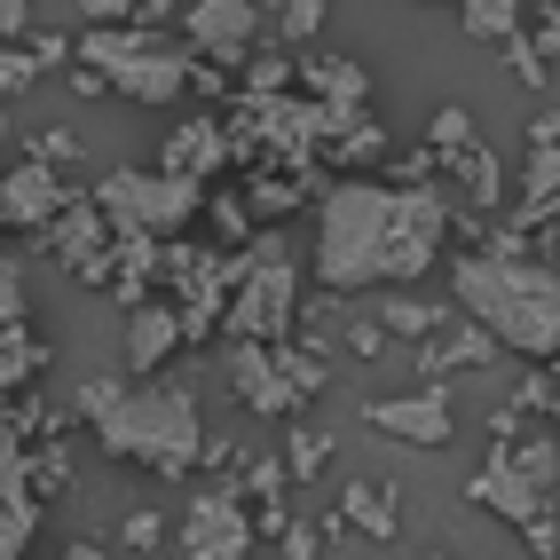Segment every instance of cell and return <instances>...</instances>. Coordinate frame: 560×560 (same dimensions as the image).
<instances>
[{
    "label": "cell",
    "mask_w": 560,
    "mask_h": 560,
    "mask_svg": "<svg viewBox=\"0 0 560 560\" xmlns=\"http://www.w3.org/2000/svg\"><path fill=\"white\" fill-rule=\"evenodd\" d=\"M48 63H63V40H16V48H0V95H24Z\"/></svg>",
    "instance_id": "cell-21"
},
{
    "label": "cell",
    "mask_w": 560,
    "mask_h": 560,
    "mask_svg": "<svg viewBox=\"0 0 560 560\" xmlns=\"http://www.w3.org/2000/svg\"><path fill=\"white\" fill-rule=\"evenodd\" d=\"M40 529V490H32V451H24V427L0 419V560H16Z\"/></svg>",
    "instance_id": "cell-12"
},
{
    "label": "cell",
    "mask_w": 560,
    "mask_h": 560,
    "mask_svg": "<svg viewBox=\"0 0 560 560\" xmlns=\"http://www.w3.org/2000/svg\"><path fill=\"white\" fill-rule=\"evenodd\" d=\"M48 253H56L80 284H110V269H119V230L103 221L95 198H71V206L56 213V230H48Z\"/></svg>",
    "instance_id": "cell-11"
},
{
    "label": "cell",
    "mask_w": 560,
    "mask_h": 560,
    "mask_svg": "<svg viewBox=\"0 0 560 560\" xmlns=\"http://www.w3.org/2000/svg\"><path fill=\"white\" fill-rule=\"evenodd\" d=\"M253 552V521L237 490H206L174 529V560H245Z\"/></svg>",
    "instance_id": "cell-10"
},
{
    "label": "cell",
    "mask_w": 560,
    "mask_h": 560,
    "mask_svg": "<svg viewBox=\"0 0 560 560\" xmlns=\"http://www.w3.org/2000/svg\"><path fill=\"white\" fill-rule=\"evenodd\" d=\"M427 560H451V552H427Z\"/></svg>",
    "instance_id": "cell-37"
},
{
    "label": "cell",
    "mask_w": 560,
    "mask_h": 560,
    "mask_svg": "<svg viewBox=\"0 0 560 560\" xmlns=\"http://www.w3.org/2000/svg\"><path fill=\"white\" fill-rule=\"evenodd\" d=\"M348 521H363V537H395V505L371 481H348Z\"/></svg>",
    "instance_id": "cell-23"
},
{
    "label": "cell",
    "mask_w": 560,
    "mask_h": 560,
    "mask_svg": "<svg viewBox=\"0 0 560 560\" xmlns=\"http://www.w3.org/2000/svg\"><path fill=\"white\" fill-rule=\"evenodd\" d=\"M0 230H9V221H0Z\"/></svg>",
    "instance_id": "cell-38"
},
{
    "label": "cell",
    "mask_w": 560,
    "mask_h": 560,
    "mask_svg": "<svg viewBox=\"0 0 560 560\" xmlns=\"http://www.w3.org/2000/svg\"><path fill=\"white\" fill-rule=\"evenodd\" d=\"M324 451H331L324 434H308V427H292V434H284V474H301V481H308V474L324 466Z\"/></svg>",
    "instance_id": "cell-27"
},
{
    "label": "cell",
    "mask_w": 560,
    "mask_h": 560,
    "mask_svg": "<svg viewBox=\"0 0 560 560\" xmlns=\"http://www.w3.org/2000/svg\"><path fill=\"white\" fill-rule=\"evenodd\" d=\"M230 151H237L230 127L190 119V127H174V135H166V166H159V174H182V182H198V190H206V174H213L221 159H230Z\"/></svg>",
    "instance_id": "cell-16"
},
{
    "label": "cell",
    "mask_w": 560,
    "mask_h": 560,
    "mask_svg": "<svg viewBox=\"0 0 560 560\" xmlns=\"http://www.w3.org/2000/svg\"><path fill=\"white\" fill-rule=\"evenodd\" d=\"M63 206H71L63 198V174L48 159H24V166L0 174V221H9V230H56Z\"/></svg>",
    "instance_id": "cell-14"
},
{
    "label": "cell",
    "mask_w": 560,
    "mask_h": 560,
    "mask_svg": "<svg viewBox=\"0 0 560 560\" xmlns=\"http://www.w3.org/2000/svg\"><path fill=\"white\" fill-rule=\"evenodd\" d=\"M363 419L380 434H395V442H410V451H442V442L458 434L442 387H410V395H387V402H363Z\"/></svg>",
    "instance_id": "cell-13"
},
{
    "label": "cell",
    "mask_w": 560,
    "mask_h": 560,
    "mask_svg": "<svg viewBox=\"0 0 560 560\" xmlns=\"http://www.w3.org/2000/svg\"><path fill=\"white\" fill-rule=\"evenodd\" d=\"M552 490H560V442L552 434L490 451V466L466 481L474 505H490V513L513 521V529H529V552H552Z\"/></svg>",
    "instance_id": "cell-5"
},
{
    "label": "cell",
    "mask_w": 560,
    "mask_h": 560,
    "mask_svg": "<svg viewBox=\"0 0 560 560\" xmlns=\"http://www.w3.org/2000/svg\"><path fill=\"white\" fill-rule=\"evenodd\" d=\"M434 166H451V174L466 182V198H474V206H498V198H505V174H498V159H490V151H481V135L466 142V151L434 159Z\"/></svg>",
    "instance_id": "cell-20"
},
{
    "label": "cell",
    "mask_w": 560,
    "mask_h": 560,
    "mask_svg": "<svg viewBox=\"0 0 560 560\" xmlns=\"http://www.w3.org/2000/svg\"><path fill=\"white\" fill-rule=\"evenodd\" d=\"M331 159H340V166H380V159H387V127H380V119H363L355 135L331 142Z\"/></svg>",
    "instance_id": "cell-25"
},
{
    "label": "cell",
    "mask_w": 560,
    "mask_h": 560,
    "mask_svg": "<svg viewBox=\"0 0 560 560\" xmlns=\"http://www.w3.org/2000/svg\"><path fill=\"white\" fill-rule=\"evenodd\" d=\"M269 16H277V32H284V48H301V40H316L324 0H284V9H269Z\"/></svg>",
    "instance_id": "cell-26"
},
{
    "label": "cell",
    "mask_w": 560,
    "mask_h": 560,
    "mask_svg": "<svg viewBox=\"0 0 560 560\" xmlns=\"http://www.w3.org/2000/svg\"><path fill=\"white\" fill-rule=\"evenodd\" d=\"M206 213H213V230L230 237V245L245 237V206H237V198H206Z\"/></svg>",
    "instance_id": "cell-32"
},
{
    "label": "cell",
    "mask_w": 560,
    "mask_h": 560,
    "mask_svg": "<svg viewBox=\"0 0 560 560\" xmlns=\"http://www.w3.org/2000/svg\"><path fill=\"white\" fill-rule=\"evenodd\" d=\"M80 71H95L103 88H119L135 103H182L198 80H206V63L190 56V40L166 24H95L88 40H80Z\"/></svg>",
    "instance_id": "cell-4"
},
{
    "label": "cell",
    "mask_w": 560,
    "mask_h": 560,
    "mask_svg": "<svg viewBox=\"0 0 560 560\" xmlns=\"http://www.w3.org/2000/svg\"><path fill=\"white\" fill-rule=\"evenodd\" d=\"M260 24H269V9H253V0H190L182 9V40H190L198 63H245L253 40H260Z\"/></svg>",
    "instance_id": "cell-9"
},
{
    "label": "cell",
    "mask_w": 560,
    "mask_h": 560,
    "mask_svg": "<svg viewBox=\"0 0 560 560\" xmlns=\"http://www.w3.org/2000/svg\"><path fill=\"white\" fill-rule=\"evenodd\" d=\"M80 419L95 427V442L127 466H151L166 481H182L206 458V419L190 387H127V380H88L80 387Z\"/></svg>",
    "instance_id": "cell-2"
},
{
    "label": "cell",
    "mask_w": 560,
    "mask_h": 560,
    "mask_svg": "<svg viewBox=\"0 0 560 560\" xmlns=\"http://www.w3.org/2000/svg\"><path fill=\"white\" fill-rule=\"evenodd\" d=\"M481 363H498V340H490L481 324H458V331H442V340L419 348L427 387H442V371H481Z\"/></svg>",
    "instance_id": "cell-17"
},
{
    "label": "cell",
    "mask_w": 560,
    "mask_h": 560,
    "mask_svg": "<svg viewBox=\"0 0 560 560\" xmlns=\"http://www.w3.org/2000/svg\"><path fill=\"white\" fill-rule=\"evenodd\" d=\"M529 142H537V151H552V142H560V110H537V119H529Z\"/></svg>",
    "instance_id": "cell-34"
},
{
    "label": "cell",
    "mask_w": 560,
    "mask_h": 560,
    "mask_svg": "<svg viewBox=\"0 0 560 560\" xmlns=\"http://www.w3.org/2000/svg\"><path fill=\"white\" fill-rule=\"evenodd\" d=\"M16 40H32V9L24 0H0V48H16Z\"/></svg>",
    "instance_id": "cell-31"
},
{
    "label": "cell",
    "mask_w": 560,
    "mask_h": 560,
    "mask_svg": "<svg viewBox=\"0 0 560 560\" xmlns=\"http://www.w3.org/2000/svg\"><path fill=\"white\" fill-rule=\"evenodd\" d=\"M331 380L324 371V355L316 348H253V340H237L230 348V387L245 395V410H260V419H292L316 387Z\"/></svg>",
    "instance_id": "cell-8"
},
{
    "label": "cell",
    "mask_w": 560,
    "mask_h": 560,
    "mask_svg": "<svg viewBox=\"0 0 560 560\" xmlns=\"http://www.w3.org/2000/svg\"><path fill=\"white\" fill-rule=\"evenodd\" d=\"M159 537H166V521H159V513H135V521H127V545H135V552H151Z\"/></svg>",
    "instance_id": "cell-33"
},
{
    "label": "cell",
    "mask_w": 560,
    "mask_h": 560,
    "mask_svg": "<svg viewBox=\"0 0 560 560\" xmlns=\"http://www.w3.org/2000/svg\"><path fill=\"white\" fill-rule=\"evenodd\" d=\"M292 308H301V269H292V237L260 230L253 253H237V292H230V340L253 348H284L292 340Z\"/></svg>",
    "instance_id": "cell-6"
},
{
    "label": "cell",
    "mask_w": 560,
    "mask_h": 560,
    "mask_svg": "<svg viewBox=\"0 0 560 560\" xmlns=\"http://www.w3.org/2000/svg\"><path fill=\"white\" fill-rule=\"evenodd\" d=\"M190 340V331H182V308H166V301H142L135 316H127V371L135 380H151V371Z\"/></svg>",
    "instance_id": "cell-15"
},
{
    "label": "cell",
    "mask_w": 560,
    "mask_h": 560,
    "mask_svg": "<svg viewBox=\"0 0 560 560\" xmlns=\"http://www.w3.org/2000/svg\"><path fill=\"white\" fill-rule=\"evenodd\" d=\"M560 213V151H529V174H521V206H513V230L529 237Z\"/></svg>",
    "instance_id": "cell-18"
},
{
    "label": "cell",
    "mask_w": 560,
    "mask_h": 560,
    "mask_svg": "<svg viewBox=\"0 0 560 560\" xmlns=\"http://www.w3.org/2000/svg\"><path fill=\"white\" fill-rule=\"evenodd\" d=\"M451 301L466 324H481L505 355L552 363L560 355V269L545 260H498V253H458Z\"/></svg>",
    "instance_id": "cell-3"
},
{
    "label": "cell",
    "mask_w": 560,
    "mask_h": 560,
    "mask_svg": "<svg viewBox=\"0 0 560 560\" xmlns=\"http://www.w3.org/2000/svg\"><path fill=\"white\" fill-rule=\"evenodd\" d=\"M451 245V198L442 190H395L380 174L331 182L316 206V284L363 292V284H410Z\"/></svg>",
    "instance_id": "cell-1"
},
{
    "label": "cell",
    "mask_w": 560,
    "mask_h": 560,
    "mask_svg": "<svg viewBox=\"0 0 560 560\" xmlns=\"http://www.w3.org/2000/svg\"><path fill=\"white\" fill-rule=\"evenodd\" d=\"M466 142H474V119H466L458 103H442L434 119H427V151H434V159H451V151H466Z\"/></svg>",
    "instance_id": "cell-24"
},
{
    "label": "cell",
    "mask_w": 560,
    "mask_h": 560,
    "mask_svg": "<svg viewBox=\"0 0 560 560\" xmlns=\"http://www.w3.org/2000/svg\"><path fill=\"white\" fill-rule=\"evenodd\" d=\"M466 32H474V40H513V32H529V24H521V0H466Z\"/></svg>",
    "instance_id": "cell-22"
},
{
    "label": "cell",
    "mask_w": 560,
    "mask_h": 560,
    "mask_svg": "<svg viewBox=\"0 0 560 560\" xmlns=\"http://www.w3.org/2000/svg\"><path fill=\"white\" fill-rule=\"evenodd\" d=\"M56 560H110V552H103V545H63Z\"/></svg>",
    "instance_id": "cell-36"
},
{
    "label": "cell",
    "mask_w": 560,
    "mask_h": 560,
    "mask_svg": "<svg viewBox=\"0 0 560 560\" xmlns=\"http://www.w3.org/2000/svg\"><path fill=\"white\" fill-rule=\"evenodd\" d=\"M301 80L324 88L316 103H340V110H363V88H371V80H363V63H348V56H308V63H301Z\"/></svg>",
    "instance_id": "cell-19"
},
{
    "label": "cell",
    "mask_w": 560,
    "mask_h": 560,
    "mask_svg": "<svg viewBox=\"0 0 560 560\" xmlns=\"http://www.w3.org/2000/svg\"><path fill=\"white\" fill-rule=\"evenodd\" d=\"M16 324H24V269L0 253V331H16Z\"/></svg>",
    "instance_id": "cell-28"
},
{
    "label": "cell",
    "mask_w": 560,
    "mask_h": 560,
    "mask_svg": "<svg viewBox=\"0 0 560 560\" xmlns=\"http://www.w3.org/2000/svg\"><path fill=\"white\" fill-rule=\"evenodd\" d=\"M380 324H395V331H434V308H419V301H387Z\"/></svg>",
    "instance_id": "cell-30"
},
{
    "label": "cell",
    "mask_w": 560,
    "mask_h": 560,
    "mask_svg": "<svg viewBox=\"0 0 560 560\" xmlns=\"http://www.w3.org/2000/svg\"><path fill=\"white\" fill-rule=\"evenodd\" d=\"M284 560H316V529H292L284 537Z\"/></svg>",
    "instance_id": "cell-35"
},
{
    "label": "cell",
    "mask_w": 560,
    "mask_h": 560,
    "mask_svg": "<svg viewBox=\"0 0 560 560\" xmlns=\"http://www.w3.org/2000/svg\"><path fill=\"white\" fill-rule=\"evenodd\" d=\"M505 56H513V71H521V88H545V56H537V40H529V32H513V40H505Z\"/></svg>",
    "instance_id": "cell-29"
},
{
    "label": "cell",
    "mask_w": 560,
    "mask_h": 560,
    "mask_svg": "<svg viewBox=\"0 0 560 560\" xmlns=\"http://www.w3.org/2000/svg\"><path fill=\"white\" fill-rule=\"evenodd\" d=\"M95 206H103V221H110L119 237H151V245H166V237H182V230L206 213V190H198V182H182V174L119 166V174L95 182Z\"/></svg>",
    "instance_id": "cell-7"
}]
</instances>
